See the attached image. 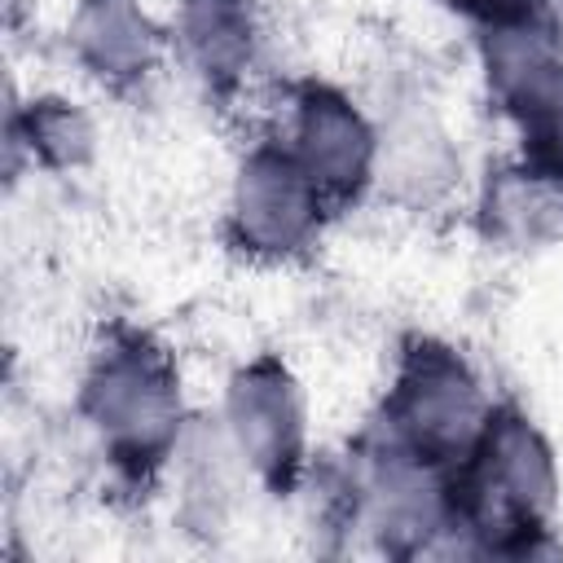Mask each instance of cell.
I'll return each instance as SVG.
<instances>
[{"instance_id":"1","label":"cell","mask_w":563,"mask_h":563,"mask_svg":"<svg viewBox=\"0 0 563 563\" xmlns=\"http://www.w3.org/2000/svg\"><path fill=\"white\" fill-rule=\"evenodd\" d=\"M554 510V462L519 409H488L479 440L453 466L449 519L484 537V550L532 554Z\"/></svg>"},{"instance_id":"2","label":"cell","mask_w":563,"mask_h":563,"mask_svg":"<svg viewBox=\"0 0 563 563\" xmlns=\"http://www.w3.org/2000/svg\"><path fill=\"white\" fill-rule=\"evenodd\" d=\"M84 413L132 479L154 475L180 431V374L145 330L110 325L84 378Z\"/></svg>"},{"instance_id":"3","label":"cell","mask_w":563,"mask_h":563,"mask_svg":"<svg viewBox=\"0 0 563 563\" xmlns=\"http://www.w3.org/2000/svg\"><path fill=\"white\" fill-rule=\"evenodd\" d=\"M484 396L466 361L431 339H418L383 400V453L413 466H457L484 431Z\"/></svg>"},{"instance_id":"4","label":"cell","mask_w":563,"mask_h":563,"mask_svg":"<svg viewBox=\"0 0 563 563\" xmlns=\"http://www.w3.org/2000/svg\"><path fill=\"white\" fill-rule=\"evenodd\" d=\"M325 216V198L286 145H260L233 185V242L246 255L282 260L303 251Z\"/></svg>"},{"instance_id":"5","label":"cell","mask_w":563,"mask_h":563,"mask_svg":"<svg viewBox=\"0 0 563 563\" xmlns=\"http://www.w3.org/2000/svg\"><path fill=\"white\" fill-rule=\"evenodd\" d=\"M488 84L523 132V163L563 176V62L545 26L488 31Z\"/></svg>"},{"instance_id":"6","label":"cell","mask_w":563,"mask_h":563,"mask_svg":"<svg viewBox=\"0 0 563 563\" xmlns=\"http://www.w3.org/2000/svg\"><path fill=\"white\" fill-rule=\"evenodd\" d=\"M229 431L273 488L295 484L303 466V396L277 356H255L233 374Z\"/></svg>"},{"instance_id":"7","label":"cell","mask_w":563,"mask_h":563,"mask_svg":"<svg viewBox=\"0 0 563 563\" xmlns=\"http://www.w3.org/2000/svg\"><path fill=\"white\" fill-rule=\"evenodd\" d=\"M290 150L330 207V202H347L365 185L369 158H374V136H369L365 119L347 106V97H339L325 84H308L299 92Z\"/></svg>"},{"instance_id":"8","label":"cell","mask_w":563,"mask_h":563,"mask_svg":"<svg viewBox=\"0 0 563 563\" xmlns=\"http://www.w3.org/2000/svg\"><path fill=\"white\" fill-rule=\"evenodd\" d=\"M75 44L92 75L123 84L154 62V31L136 0H84L75 18Z\"/></svg>"},{"instance_id":"9","label":"cell","mask_w":563,"mask_h":563,"mask_svg":"<svg viewBox=\"0 0 563 563\" xmlns=\"http://www.w3.org/2000/svg\"><path fill=\"white\" fill-rule=\"evenodd\" d=\"M180 35L211 88H233L251 62V9L246 0H180Z\"/></svg>"},{"instance_id":"10","label":"cell","mask_w":563,"mask_h":563,"mask_svg":"<svg viewBox=\"0 0 563 563\" xmlns=\"http://www.w3.org/2000/svg\"><path fill=\"white\" fill-rule=\"evenodd\" d=\"M31 136L40 141V150H44L48 163H70L75 150L88 145V128H84V119L70 114L62 101H44V106L35 110V119H31Z\"/></svg>"},{"instance_id":"11","label":"cell","mask_w":563,"mask_h":563,"mask_svg":"<svg viewBox=\"0 0 563 563\" xmlns=\"http://www.w3.org/2000/svg\"><path fill=\"white\" fill-rule=\"evenodd\" d=\"M554 0H453V9H462L466 18H475L488 31H519V26H545Z\"/></svg>"}]
</instances>
